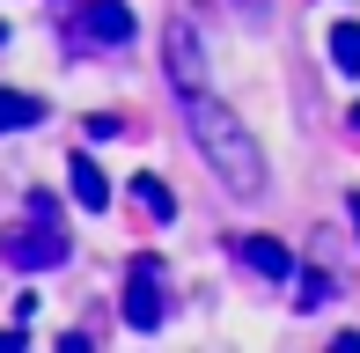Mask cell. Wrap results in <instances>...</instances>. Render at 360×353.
<instances>
[{
  "mask_svg": "<svg viewBox=\"0 0 360 353\" xmlns=\"http://www.w3.org/2000/svg\"><path fill=\"white\" fill-rule=\"evenodd\" d=\"M184 125H191L199 155L214 162V176L236 199H257V191H265V148L250 140V125H243L214 89H184Z\"/></svg>",
  "mask_w": 360,
  "mask_h": 353,
  "instance_id": "6da1fadb",
  "label": "cell"
},
{
  "mask_svg": "<svg viewBox=\"0 0 360 353\" xmlns=\"http://www.w3.org/2000/svg\"><path fill=\"white\" fill-rule=\"evenodd\" d=\"M0 258L15 272H44V265L67 258V229H59L52 214H30V221H15V229L0 236Z\"/></svg>",
  "mask_w": 360,
  "mask_h": 353,
  "instance_id": "7a4b0ae2",
  "label": "cell"
},
{
  "mask_svg": "<svg viewBox=\"0 0 360 353\" xmlns=\"http://www.w3.org/2000/svg\"><path fill=\"white\" fill-rule=\"evenodd\" d=\"M162 59H169L176 96H184V89H206V44H199V30H191V23H169V37H162Z\"/></svg>",
  "mask_w": 360,
  "mask_h": 353,
  "instance_id": "3957f363",
  "label": "cell"
},
{
  "mask_svg": "<svg viewBox=\"0 0 360 353\" xmlns=\"http://www.w3.org/2000/svg\"><path fill=\"white\" fill-rule=\"evenodd\" d=\"M155 258H133V280H125V324L133 331H155L162 324V280H155Z\"/></svg>",
  "mask_w": 360,
  "mask_h": 353,
  "instance_id": "277c9868",
  "label": "cell"
},
{
  "mask_svg": "<svg viewBox=\"0 0 360 353\" xmlns=\"http://www.w3.org/2000/svg\"><path fill=\"white\" fill-rule=\"evenodd\" d=\"M81 30H89L96 44H125L133 37V8H125V0H89V8H81Z\"/></svg>",
  "mask_w": 360,
  "mask_h": 353,
  "instance_id": "5b68a950",
  "label": "cell"
},
{
  "mask_svg": "<svg viewBox=\"0 0 360 353\" xmlns=\"http://www.w3.org/2000/svg\"><path fill=\"white\" fill-rule=\"evenodd\" d=\"M243 265L265 272V280H294V272H302V265H294V250L280 243V236H243Z\"/></svg>",
  "mask_w": 360,
  "mask_h": 353,
  "instance_id": "8992f818",
  "label": "cell"
},
{
  "mask_svg": "<svg viewBox=\"0 0 360 353\" xmlns=\"http://www.w3.org/2000/svg\"><path fill=\"white\" fill-rule=\"evenodd\" d=\"M67 176H74V206H89V214H103V206H110V176L96 169L89 155H74V162H67Z\"/></svg>",
  "mask_w": 360,
  "mask_h": 353,
  "instance_id": "52a82bcc",
  "label": "cell"
},
{
  "mask_svg": "<svg viewBox=\"0 0 360 353\" xmlns=\"http://www.w3.org/2000/svg\"><path fill=\"white\" fill-rule=\"evenodd\" d=\"M37 118H44V103H37V96L0 89V133H15V125H37Z\"/></svg>",
  "mask_w": 360,
  "mask_h": 353,
  "instance_id": "ba28073f",
  "label": "cell"
},
{
  "mask_svg": "<svg viewBox=\"0 0 360 353\" xmlns=\"http://www.w3.org/2000/svg\"><path fill=\"white\" fill-rule=\"evenodd\" d=\"M331 67L338 74H360V23H338L331 30Z\"/></svg>",
  "mask_w": 360,
  "mask_h": 353,
  "instance_id": "9c48e42d",
  "label": "cell"
},
{
  "mask_svg": "<svg viewBox=\"0 0 360 353\" xmlns=\"http://www.w3.org/2000/svg\"><path fill=\"white\" fill-rule=\"evenodd\" d=\"M133 199H140L155 221H169V214H176V199H169V184H162V176H133Z\"/></svg>",
  "mask_w": 360,
  "mask_h": 353,
  "instance_id": "30bf717a",
  "label": "cell"
},
{
  "mask_svg": "<svg viewBox=\"0 0 360 353\" xmlns=\"http://www.w3.org/2000/svg\"><path fill=\"white\" fill-rule=\"evenodd\" d=\"M294 302H302V309H323V302H331V280H323V272H302V295Z\"/></svg>",
  "mask_w": 360,
  "mask_h": 353,
  "instance_id": "8fae6325",
  "label": "cell"
},
{
  "mask_svg": "<svg viewBox=\"0 0 360 353\" xmlns=\"http://www.w3.org/2000/svg\"><path fill=\"white\" fill-rule=\"evenodd\" d=\"M346 206H353V229H360V191H353V199H346Z\"/></svg>",
  "mask_w": 360,
  "mask_h": 353,
  "instance_id": "7c38bea8",
  "label": "cell"
},
{
  "mask_svg": "<svg viewBox=\"0 0 360 353\" xmlns=\"http://www.w3.org/2000/svg\"><path fill=\"white\" fill-rule=\"evenodd\" d=\"M0 44H8V23H0Z\"/></svg>",
  "mask_w": 360,
  "mask_h": 353,
  "instance_id": "4fadbf2b",
  "label": "cell"
},
{
  "mask_svg": "<svg viewBox=\"0 0 360 353\" xmlns=\"http://www.w3.org/2000/svg\"><path fill=\"white\" fill-rule=\"evenodd\" d=\"M353 125H360V103H353Z\"/></svg>",
  "mask_w": 360,
  "mask_h": 353,
  "instance_id": "5bb4252c",
  "label": "cell"
}]
</instances>
